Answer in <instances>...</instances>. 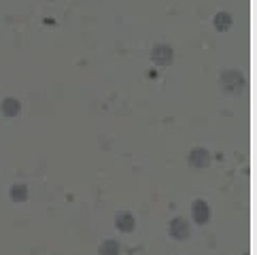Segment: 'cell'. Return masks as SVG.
I'll return each instance as SVG.
<instances>
[{"mask_svg":"<svg viewBox=\"0 0 257 255\" xmlns=\"http://www.w3.org/2000/svg\"><path fill=\"white\" fill-rule=\"evenodd\" d=\"M219 83L225 94H238L244 87V75L240 70H223L219 77Z\"/></svg>","mask_w":257,"mask_h":255,"instance_id":"obj_1","label":"cell"},{"mask_svg":"<svg viewBox=\"0 0 257 255\" xmlns=\"http://www.w3.org/2000/svg\"><path fill=\"white\" fill-rule=\"evenodd\" d=\"M151 60L155 66H170L174 60V51L170 45H155L151 49Z\"/></svg>","mask_w":257,"mask_h":255,"instance_id":"obj_2","label":"cell"},{"mask_svg":"<svg viewBox=\"0 0 257 255\" xmlns=\"http://www.w3.org/2000/svg\"><path fill=\"white\" fill-rule=\"evenodd\" d=\"M168 234L174 240H187L191 236V227L183 217H174V219L170 221V225H168Z\"/></svg>","mask_w":257,"mask_h":255,"instance_id":"obj_3","label":"cell"},{"mask_svg":"<svg viewBox=\"0 0 257 255\" xmlns=\"http://www.w3.org/2000/svg\"><path fill=\"white\" fill-rule=\"evenodd\" d=\"M187 162H189V166H194V168H208L213 158H210V153L204 147H196L189 151Z\"/></svg>","mask_w":257,"mask_h":255,"instance_id":"obj_4","label":"cell"},{"mask_svg":"<svg viewBox=\"0 0 257 255\" xmlns=\"http://www.w3.org/2000/svg\"><path fill=\"white\" fill-rule=\"evenodd\" d=\"M191 213H194V221L198 225H204L210 219V206L204 202V200H196V202L191 204Z\"/></svg>","mask_w":257,"mask_h":255,"instance_id":"obj_5","label":"cell"},{"mask_svg":"<svg viewBox=\"0 0 257 255\" xmlns=\"http://www.w3.org/2000/svg\"><path fill=\"white\" fill-rule=\"evenodd\" d=\"M0 113L5 117H17L22 113V104L17 98H5L3 102H0Z\"/></svg>","mask_w":257,"mask_h":255,"instance_id":"obj_6","label":"cell"},{"mask_svg":"<svg viewBox=\"0 0 257 255\" xmlns=\"http://www.w3.org/2000/svg\"><path fill=\"white\" fill-rule=\"evenodd\" d=\"M115 225H117V230L130 234L134 230V225H136V219H134L132 213H119L117 219H115Z\"/></svg>","mask_w":257,"mask_h":255,"instance_id":"obj_7","label":"cell"},{"mask_svg":"<svg viewBox=\"0 0 257 255\" xmlns=\"http://www.w3.org/2000/svg\"><path fill=\"white\" fill-rule=\"evenodd\" d=\"M213 26L219 32H227L229 28H232V15L225 13V11H219L215 15V20H213Z\"/></svg>","mask_w":257,"mask_h":255,"instance_id":"obj_8","label":"cell"},{"mask_svg":"<svg viewBox=\"0 0 257 255\" xmlns=\"http://www.w3.org/2000/svg\"><path fill=\"white\" fill-rule=\"evenodd\" d=\"M9 196H11L13 202H26V200H28V187L24 183H15L9 189Z\"/></svg>","mask_w":257,"mask_h":255,"instance_id":"obj_9","label":"cell"},{"mask_svg":"<svg viewBox=\"0 0 257 255\" xmlns=\"http://www.w3.org/2000/svg\"><path fill=\"white\" fill-rule=\"evenodd\" d=\"M119 253H121V247H119L117 240H104L98 249V255H119Z\"/></svg>","mask_w":257,"mask_h":255,"instance_id":"obj_10","label":"cell"},{"mask_svg":"<svg viewBox=\"0 0 257 255\" xmlns=\"http://www.w3.org/2000/svg\"><path fill=\"white\" fill-rule=\"evenodd\" d=\"M149 79H158V72H155V70H149Z\"/></svg>","mask_w":257,"mask_h":255,"instance_id":"obj_11","label":"cell"}]
</instances>
